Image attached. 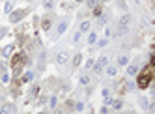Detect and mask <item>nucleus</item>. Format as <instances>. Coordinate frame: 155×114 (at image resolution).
<instances>
[{"instance_id":"1","label":"nucleus","mask_w":155,"mask_h":114,"mask_svg":"<svg viewBox=\"0 0 155 114\" xmlns=\"http://www.w3.org/2000/svg\"><path fill=\"white\" fill-rule=\"evenodd\" d=\"M25 64H26V56H25V54H15L13 60H11V66H13V71H15V73L21 71V68H23Z\"/></svg>"},{"instance_id":"2","label":"nucleus","mask_w":155,"mask_h":114,"mask_svg":"<svg viewBox=\"0 0 155 114\" xmlns=\"http://www.w3.org/2000/svg\"><path fill=\"white\" fill-rule=\"evenodd\" d=\"M109 66V56H101L97 62H94V66H92V69H94V73H103V69Z\"/></svg>"},{"instance_id":"3","label":"nucleus","mask_w":155,"mask_h":114,"mask_svg":"<svg viewBox=\"0 0 155 114\" xmlns=\"http://www.w3.org/2000/svg\"><path fill=\"white\" fill-rule=\"evenodd\" d=\"M150 81H152V73H150V69H146L144 75H140V79H138V88H148Z\"/></svg>"},{"instance_id":"4","label":"nucleus","mask_w":155,"mask_h":114,"mask_svg":"<svg viewBox=\"0 0 155 114\" xmlns=\"http://www.w3.org/2000/svg\"><path fill=\"white\" fill-rule=\"evenodd\" d=\"M25 15H26V10H15V11H11V13H10V21L11 23H19Z\"/></svg>"},{"instance_id":"5","label":"nucleus","mask_w":155,"mask_h":114,"mask_svg":"<svg viewBox=\"0 0 155 114\" xmlns=\"http://www.w3.org/2000/svg\"><path fill=\"white\" fill-rule=\"evenodd\" d=\"M67 60H69V54H67L66 51H62V53H58V54H56V64H58V66L67 64Z\"/></svg>"},{"instance_id":"6","label":"nucleus","mask_w":155,"mask_h":114,"mask_svg":"<svg viewBox=\"0 0 155 114\" xmlns=\"http://www.w3.org/2000/svg\"><path fill=\"white\" fill-rule=\"evenodd\" d=\"M15 112V105L13 103H4L0 109V114H13Z\"/></svg>"},{"instance_id":"7","label":"nucleus","mask_w":155,"mask_h":114,"mask_svg":"<svg viewBox=\"0 0 155 114\" xmlns=\"http://www.w3.org/2000/svg\"><path fill=\"white\" fill-rule=\"evenodd\" d=\"M53 28V19L51 17H45L41 21V30H45V32H49V30Z\"/></svg>"},{"instance_id":"8","label":"nucleus","mask_w":155,"mask_h":114,"mask_svg":"<svg viewBox=\"0 0 155 114\" xmlns=\"http://www.w3.org/2000/svg\"><path fill=\"white\" fill-rule=\"evenodd\" d=\"M13 49H15L13 45H6V47H4V49H2V53H0V54H2L4 58H8V56H11V53H13Z\"/></svg>"},{"instance_id":"9","label":"nucleus","mask_w":155,"mask_h":114,"mask_svg":"<svg viewBox=\"0 0 155 114\" xmlns=\"http://www.w3.org/2000/svg\"><path fill=\"white\" fill-rule=\"evenodd\" d=\"M67 25H69V23H67V21H62L60 25L56 26V34H64V32H66V30H67Z\"/></svg>"},{"instance_id":"10","label":"nucleus","mask_w":155,"mask_h":114,"mask_svg":"<svg viewBox=\"0 0 155 114\" xmlns=\"http://www.w3.org/2000/svg\"><path fill=\"white\" fill-rule=\"evenodd\" d=\"M118 66H129V56L120 54V56H118Z\"/></svg>"},{"instance_id":"11","label":"nucleus","mask_w":155,"mask_h":114,"mask_svg":"<svg viewBox=\"0 0 155 114\" xmlns=\"http://www.w3.org/2000/svg\"><path fill=\"white\" fill-rule=\"evenodd\" d=\"M138 73V66H135V64H131V66H127V75H137Z\"/></svg>"},{"instance_id":"12","label":"nucleus","mask_w":155,"mask_h":114,"mask_svg":"<svg viewBox=\"0 0 155 114\" xmlns=\"http://www.w3.org/2000/svg\"><path fill=\"white\" fill-rule=\"evenodd\" d=\"M90 26H92V25H90V21H82V23H81V30H79V32H81V34L88 32V30H90Z\"/></svg>"},{"instance_id":"13","label":"nucleus","mask_w":155,"mask_h":114,"mask_svg":"<svg viewBox=\"0 0 155 114\" xmlns=\"http://www.w3.org/2000/svg\"><path fill=\"white\" fill-rule=\"evenodd\" d=\"M116 73H118L116 66H107V75L109 77H116Z\"/></svg>"},{"instance_id":"14","label":"nucleus","mask_w":155,"mask_h":114,"mask_svg":"<svg viewBox=\"0 0 155 114\" xmlns=\"http://www.w3.org/2000/svg\"><path fill=\"white\" fill-rule=\"evenodd\" d=\"M112 109H114V111H122V109H124V101H122V99L112 101Z\"/></svg>"},{"instance_id":"15","label":"nucleus","mask_w":155,"mask_h":114,"mask_svg":"<svg viewBox=\"0 0 155 114\" xmlns=\"http://www.w3.org/2000/svg\"><path fill=\"white\" fill-rule=\"evenodd\" d=\"M81 64H82V54H75V56H73V66H75V68H79Z\"/></svg>"},{"instance_id":"16","label":"nucleus","mask_w":155,"mask_h":114,"mask_svg":"<svg viewBox=\"0 0 155 114\" xmlns=\"http://www.w3.org/2000/svg\"><path fill=\"white\" fill-rule=\"evenodd\" d=\"M131 23V15H124V17L120 19V26H127Z\"/></svg>"},{"instance_id":"17","label":"nucleus","mask_w":155,"mask_h":114,"mask_svg":"<svg viewBox=\"0 0 155 114\" xmlns=\"http://www.w3.org/2000/svg\"><path fill=\"white\" fill-rule=\"evenodd\" d=\"M79 82H81V84H90V75H81L79 77Z\"/></svg>"},{"instance_id":"18","label":"nucleus","mask_w":155,"mask_h":114,"mask_svg":"<svg viewBox=\"0 0 155 114\" xmlns=\"http://www.w3.org/2000/svg\"><path fill=\"white\" fill-rule=\"evenodd\" d=\"M11 11H13V4L6 2V4H4V13H11Z\"/></svg>"},{"instance_id":"19","label":"nucleus","mask_w":155,"mask_h":114,"mask_svg":"<svg viewBox=\"0 0 155 114\" xmlns=\"http://www.w3.org/2000/svg\"><path fill=\"white\" fill-rule=\"evenodd\" d=\"M95 41H97V34H95V32H90V36H88V43L92 45V43H95Z\"/></svg>"},{"instance_id":"20","label":"nucleus","mask_w":155,"mask_h":114,"mask_svg":"<svg viewBox=\"0 0 155 114\" xmlns=\"http://www.w3.org/2000/svg\"><path fill=\"white\" fill-rule=\"evenodd\" d=\"M49 105H51V109H56V96L49 97Z\"/></svg>"},{"instance_id":"21","label":"nucleus","mask_w":155,"mask_h":114,"mask_svg":"<svg viewBox=\"0 0 155 114\" xmlns=\"http://www.w3.org/2000/svg\"><path fill=\"white\" fill-rule=\"evenodd\" d=\"M94 15H95V17H103V10L99 6H95L94 8Z\"/></svg>"},{"instance_id":"22","label":"nucleus","mask_w":155,"mask_h":114,"mask_svg":"<svg viewBox=\"0 0 155 114\" xmlns=\"http://www.w3.org/2000/svg\"><path fill=\"white\" fill-rule=\"evenodd\" d=\"M140 107L142 109H150V101L146 99V97H142V99H140Z\"/></svg>"},{"instance_id":"23","label":"nucleus","mask_w":155,"mask_h":114,"mask_svg":"<svg viewBox=\"0 0 155 114\" xmlns=\"http://www.w3.org/2000/svg\"><path fill=\"white\" fill-rule=\"evenodd\" d=\"M32 79H34V73H32V71H28L25 77H23V82H28V81H32Z\"/></svg>"},{"instance_id":"24","label":"nucleus","mask_w":155,"mask_h":114,"mask_svg":"<svg viewBox=\"0 0 155 114\" xmlns=\"http://www.w3.org/2000/svg\"><path fill=\"white\" fill-rule=\"evenodd\" d=\"M86 4H88V8H92V10H94V8L99 4V0H86Z\"/></svg>"},{"instance_id":"25","label":"nucleus","mask_w":155,"mask_h":114,"mask_svg":"<svg viewBox=\"0 0 155 114\" xmlns=\"http://www.w3.org/2000/svg\"><path fill=\"white\" fill-rule=\"evenodd\" d=\"M81 36H82L81 32H75V36H73V41H75V43H79V41H81Z\"/></svg>"},{"instance_id":"26","label":"nucleus","mask_w":155,"mask_h":114,"mask_svg":"<svg viewBox=\"0 0 155 114\" xmlns=\"http://www.w3.org/2000/svg\"><path fill=\"white\" fill-rule=\"evenodd\" d=\"M53 6H54V2H53V0H45V8H47V10H51Z\"/></svg>"},{"instance_id":"27","label":"nucleus","mask_w":155,"mask_h":114,"mask_svg":"<svg viewBox=\"0 0 155 114\" xmlns=\"http://www.w3.org/2000/svg\"><path fill=\"white\" fill-rule=\"evenodd\" d=\"M107 43H109V41H107V38H105V39H101V41H97V47H105Z\"/></svg>"},{"instance_id":"28","label":"nucleus","mask_w":155,"mask_h":114,"mask_svg":"<svg viewBox=\"0 0 155 114\" xmlns=\"http://www.w3.org/2000/svg\"><path fill=\"white\" fill-rule=\"evenodd\" d=\"M39 94V86H34V88H32V96H38Z\"/></svg>"},{"instance_id":"29","label":"nucleus","mask_w":155,"mask_h":114,"mask_svg":"<svg viewBox=\"0 0 155 114\" xmlns=\"http://www.w3.org/2000/svg\"><path fill=\"white\" fill-rule=\"evenodd\" d=\"M75 109H77V111H79V112H81V111H82V109H84V103H77V105H75Z\"/></svg>"},{"instance_id":"30","label":"nucleus","mask_w":155,"mask_h":114,"mask_svg":"<svg viewBox=\"0 0 155 114\" xmlns=\"http://www.w3.org/2000/svg\"><path fill=\"white\" fill-rule=\"evenodd\" d=\"M2 82H10V75H8V73H4V75H2Z\"/></svg>"},{"instance_id":"31","label":"nucleus","mask_w":155,"mask_h":114,"mask_svg":"<svg viewBox=\"0 0 155 114\" xmlns=\"http://www.w3.org/2000/svg\"><path fill=\"white\" fill-rule=\"evenodd\" d=\"M99 114H109V107H101V111H99Z\"/></svg>"},{"instance_id":"32","label":"nucleus","mask_w":155,"mask_h":114,"mask_svg":"<svg viewBox=\"0 0 155 114\" xmlns=\"http://www.w3.org/2000/svg\"><path fill=\"white\" fill-rule=\"evenodd\" d=\"M127 90H135V84H133V82H127Z\"/></svg>"},{"instance_id":"33","label":"nucleus","mask_w":155,"mask_h":114,"mask_svg":"<svg viewBox=\"0 0 155 114\" xmlns=\"http://www.w3.org/2000/svg\"><path fill=\"white\" fill-rule=\"evenodd\" d=\"M54 114H64V112L60 111V109H54Z\"/></svg>"},{"instance_id":"34","label":"nucleus","mask_w":155,"mask_h":114,"mask_svg":"<svg viewBox=\"0 0 155 114\" xmlns=\"http://www.w3.org/2000/svg\"><path fill=\"white\" fill-rule=\"evenodd\" d=\"M75 2H77V4H81V2H84V0H75Z\"/></svg>"},{"instance_id":"35","label":"nucleus","mask_w":155,"mask_h":114,"mask_svg":"<svg viewBox=\"0 0 155 114\" xmlns=\"http://www.w3.org/2000/svg\"><path fill=\"white\" fill-rule=\"evenodd\" d=\"M125 114H133V112H125Z\"/></svg>"},{"instance_id":"36","label":"nucleus","mask_w":155,"mask_h":114,"mask_svg":"<svg viewBox=\"0 0 155 114\" xmlns=\"http://www.w3.org/2000/svg\"><path fill=\"white\" fill-rule=\"evenodd\" d=\"M99 2H105V0H99Z\"/></svg>"},{"instance_id":"37","label":"nucleus","mask_w":155,"mask_h":114,"mask_svg":"<svg viewBox=\"0 0 155 114\" xmlns=\"http://www.w3.org/2000/svg\"><path fill=\"white\" fill-rule=\"evenodd\" d=\"M25 2H30V0H25Z\"/></svg>"},{"instance_id":"38","label":"nucleus","mask_w":155,"mask_h":114,"mask_svg":"<svg viewBox=\"0 0 155 114\" xmlns=\"http://www.w3.org/2000/svg\"><path fill=\"white\" fill-rule=\"evenodd\" d=\"M39 114H45V112H39Z\"/></svg>"},{"instance_id":"39","label":"nucleus","mask_w":155,"mask_h":114,"mask_svg":"<svg viewBox=\"0 0 155 114\" xmlns=\"http://www.w3.org/2000/svg\"><path fill=\"white\" fill-rule=\"evenodd\" d=\"M90 114H94V112H90Z\"/></svg>"}]
</instances>
